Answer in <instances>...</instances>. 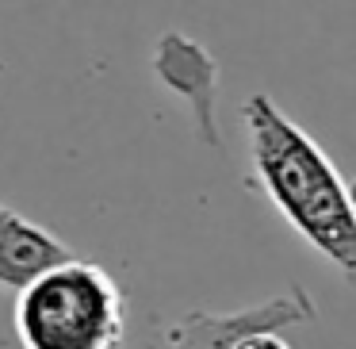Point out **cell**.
<instances>
[{"label":"cell","instance_id":"cell-1","mask_svg":"<svg viewBox=\"0 0 356 349\" xmlns=\"http://www.w3.org/2000/svg\"><path fill=\"white\" fill-rule=\"evenodd\" d=\"M241 123L249 134L253 177L272 208L307 246H314L341 277L356 284V203L337 165L264 93L245 100Z\"/></svg>","mask_w":356,"mask_h":349},{"label":"cell","instance_id":"cell-2","mask_svg":"<svg viewBox=\"0 0 356 349\" xmlns=\"http://www.w3.org/2000/svg\"><path fill=\"white\" fill-rule=\"evenodd\" d=\"M123 326L119 284L81 257L54 265L16 295V338L24 349H115Z\"/></svg>","mask_w":356,"mask_h":349},{"label":"cell","instance_id":"cell-3","mask_svg":"<svg viewBox=\"0 0 356 349\" xmlns=\"http://www.w3.org/2000/svg\"><path fill=\"white\" fill-rule=\"evenodd\" d=\"M314 318H318V303L310 300L307 288L291 284L284 295H272V300L241 311H188L184 318H177L169 326L165 349H234L249 334L302 326L314 323Z\"/></svg>","mask_w":356,"mask_h":349},{"label":"cell","instance_id":"cell-4","mask_svg":"<svg viewBox=\"0 0 356 349\" xmlns=\"http://www.w3.org/2000/svg\"><path fill=\"white\" fill-rule=\"evenodd\" d=\"M70 257L73 249L62 238H54L47 226L31 223L0 200V288L4 292H24L31 280H39L42 272Z\"/></svg>","mask_w":356,"mask_h":349},{"label":"cell","instance_id":"cell-5","mask_svg":"<svg viewBox=\"0 0 356 349\" xmlns=\"http://www.w3.org/2000/svg\"><path fill=\"white\" fill-rule=\"evenodd\" d=\"M234 349H291V346L280 338V330H261V334H249V338H241Z\"/></svg>","mask_w":356,"mask_h":349}]
</instances>
